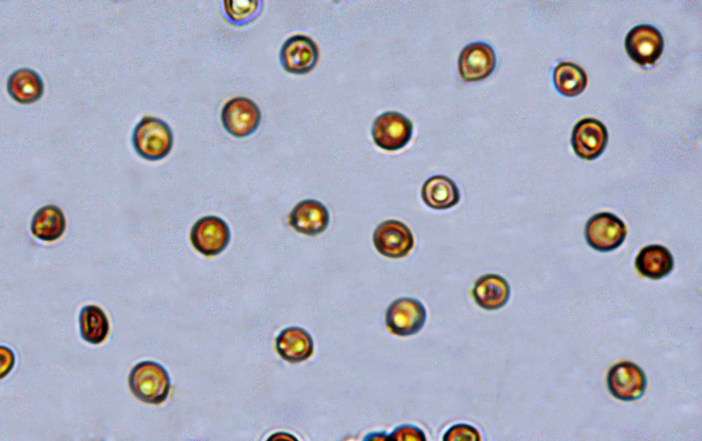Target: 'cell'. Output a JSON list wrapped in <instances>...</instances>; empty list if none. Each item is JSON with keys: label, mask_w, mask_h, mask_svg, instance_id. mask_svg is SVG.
I'll return each mask as SVG.
<instances>
[{"label": "cell", "mask_w": 702, "mask_h": 441, "mask_svg": "<svg viewBox=\"0 0 702 441\" xmlns=\"http://www.w3.org/2000/svg\"><path fill=\"white\" fill-rule=\"evenodd\" d=\"M131 392L139 401L152 405L162 403L167 398L171 379L164 366L154 361L136 363L128 376Z\"/></svg>", "instance_id": "obj_1"}, {"label": "cell", "mask_w": 702, "mask_h": 441, "mask_svg": "<svg viewBox=\"0 0 702 441\" xmlns=\"http://www.w3.org/2000/svg\"><path fill=\"white\" fill-rule=\"evenodd\" d=\"M132 143L141 158L156 161L165 158L171 152L173 136L169 126L163 120L146 115L134 128Z\"/></svg>", "instance_id": "obj_2"}, {"label": "cell", "mask_w": 702, "mask_h": 441, "mask_svg": "<svg viewBox=\"0 0 702 441\" xmlns=\"http://www.w3.org/2000/svg\"><path fill=\"white\" fill-rule=\"evenodd\" d=\"M627 228L625 222L614 213L601 212L587 221L585 239L594 250L607 252L619 248L625 240Z\"/></svg>", "instance_id": "obj_3"}, {"label": "cell", "mask_w": 702, "mask_h": 441, "mask_svg": "<svg viewBox=\"0 0 702 441\" xmlns=\"http://www.w3.org/2000/svg\"><path fill=\"white\" fill-rule=\"evenodd\" d=\"M423 303L412 297H401L392 301L385 313V324L392 334L407 337L420 332L426 320Z\"/></svg>", "instance_id": "obj_4"}, {"label": "cell", "mask_w": 702, "mask_h": 441, "mask_svg": "<svg viewBox=\"0 0 702 441\" xmlns=\"http://www.w3.org/2000/svg\"><path fill=\"white\" fill-rule=\"evenodd\" d=\"M231 237L228 224L221 217L207 215L193 225L190 240L193 248L207 257L218 255L228 246Z\"/></svg>", "instance_id": "obj_5"}, {"label": "cell", "mask_w": 702, "mask_h": 441, "mask_svg": "<svg viewBox=\"0 0 702 441\" xmlns=\"http://www.w3.org/2000/svg\"><path fill=\"white\" fill-rule=\"evenodd\" d=\"M411 121L400 112L387 111L378 115L372 127L375 144L387 151H396L406 146L413 134Z\"/></svg>", "instance_id": "obj_6"}, {"label": "cell", "mask_w": 702, "mask_h": 441, "mask_svg": "<svg viewBox=\"0 0 702 441\" xmlns=\"http://www.w3.org/2000/svg\"><path fill=\"white\" fill-rule=\"evenodd\" d=\"M261 113L256 104L249 98L237 97L223 106L221 120L224 129L236 138H243L258 128Z\"/></svg>", "instance_id": "obj_7"}, {"label": "cell", "mask_w": 702, "mask_h": 441, "mask_svg": "<svg viewBox=\"0 0 702 441\" xmlns=\"http://www.w3.org/2000/svg\"><path fill=\"white\" fill-rule=\"evenodd\" d=\"M372 241L378 253L391 259L407 256L415 244L410 228L404 223L396 219H388L380 223L373 233Z\"/></svg>", "instance_id": "obj_8"}, {"label": "cell", "mask_w": 702, "mask_h": 441, "mask_svg": "<svg viewBox=\"0 0 702 441\" xmlns=\"http://www.w3.org/2000/svg\"><path fill=\"white\" fill-rule=\"evenodd\" d=\"M280 62L287 72L302 75L311 71L319 59V49L310 37L296 34L288 38L279 53Z\"/></svg>", "instance_id": "obj_9"}, {"label": "cell", "mask_w": 702, "mask_h": 441, "mask_svg": "<svg viewBox=\"0 0 702 441\" xmlns=\"http://www.w3.org/2000/svg\"><path fill=\"white\" fill-rule=\"evenodd\" d=\"M625 46L627 54L636 63L641 66L652 65L662 53L664 39L656 27L641 24L628 32Z\"/></svg>", "instance_id": "obj_10"}, {"label": "cell", "mask_w": 702, "mask_h": 441, "mask_svg": "<svg viewBox=\"0 0 702 441\" xmlns=\"http://www.w3.org/2000/svg\"><path fill=\"white\" fill-rule=\"evenodd\" d=\"M608 141L606 126L599 120L587 117L579 120L574 126L571 144L575 154L585 160H592L600 156Z\"/></svg>", "instance_id": "obj_11"}, {"label": "cell", "mask_w": 702, "mask_h": 441, "mask_svg": "<svg viewBox=\"0 0 702 441\" xmlns=\"http://www.w3.org/2000/svg\"><path fill=\"white\" fill-rule=\"evenodd\" d=\"M496 54L492 47L483 42L466 45L458 59V71L462 80L478 82L487 78L494 70Z\"/></svg>", "instance_id": "obj_12"}, {"label": "cell", "mask_w": 702, "mask_h": 441, "mask_svg": "<svg viewBox=\"0 0 702 441\" xmlns=\"http://www.w3.org/2000/svg\"><path fill=\"white\" fill-rule=\"evenodd\" d=\"M610 393L622 401H633L644 393L646 379L642 370L633 363L623 361L614 366L607 375Z\"/></svg>", "instance_id": "obj_13"}, {"label": "cell", "mask_w": 702, "mask_h": 441, "mask_svg": "<svg viewBox=\"0 0 702 441\" xmlns=\"http://www.w3.org/2000/svg\"><path fill=\"white\" fill-rule=\"evenodd\" d=\"M330 215L321 202L307 199L299 202L288 216L289 226L298 233L307 236H316L328 226Z\"/></svg>", "instance_id": "obj_14"}, {"label": "cell", "mask_w": 702, "mask_h": 441, "mask_svg": "<svg viewBox=\"0 0 702 441\" xmlns=\"http://www.w3.org/2000/svg\"><path fill=\"white\" fill-rule=\"evenodd\" d=\"M471 295L476 304L487 311L503 307L511 296V287L507 281L496 274H486L475 281Z\"/></svg>", "instance_id": "obj_15"}, {"label": "cell", "mask_w": 702, "mask_h": 441, "mask_svg": "<svg viewBox=\"0 0 702 441\" xmlns=\"http://www.w3.org/2000/svg\"><path fill=\"white\" fill-rule=\"evenodd\" d=\"M275 345L278 354L289 363L304 361L314 352L312 336L299 326H289L282 330L276 338Z\"/></svg>", "instance_id": "obj_16"}, {"label": "cell", "mask_w": 702, "mask_h": 441, "mask_svg": "<svg viewBox=\"0 0 702 441\" xmlns=\"http://www.w3.org/2000/svg\"><path fill=\"white\" fill-rule=\"evenodd\" d=\"M635 267L640 276L659 280L671 273L674 267V259L666 247L651 244L640 250L635 259Z\"/></svg>", "instance_id": "obj_17"}, {"label": "cell", "mask_w": 702, "mask_h": 441, "mask_svg": "<svg viewBox=\"0 0 702 441\" xmlns=\"http://www.w3.org/2000/svg\"><path fill=\"white\" fill-rule=\"evenodd\" d=\"M421 197L428 207L435 210H446L457 205L460 200V193L455 182L443 175L428 178L423 184Z\"/></svg>", "instance_id": "obj_18"}, {"label": "cell", "mask_w": 702, "mask_h": 441, "mask_svg": "<svg viewBox=\"0 0 702 441\" xmlns=\"http://www.w3.org/2000/svg\"><path fill=\"white\" fill-rule=\"evenodd\" d=\"M7 91L15 102L29 104L38 101L43 95L44 84L41 77L34 70L21 68L12 72L8 78Z\"/></svg>", "instance_id": "obj_19"}, {"label": "cell", "mask_w": 702, "mask_h": 441, "mask_svg": "<svg viewBox=\"0 0 702 441\" xmlns=\"http://www.w3.org/2000/svg\"><path fill=\"white\" fill-rule=\"evenodd\" d=\"M66 228V219L62 211L57 206L49 204L40 208L33 215L30 229L37 239L51 242L60 238Z\"/></svg>", "instance_id": "obj_20"}, {"label": "cell", "mask_w": 702, "mask_h": 441, "mask_svg": "<svg viewBox=\"0 0 702 441\" xmlns=\"http://www.w3.org/2000/svg\"><path fill=\"white\" fill-rule=\"evenodd\" d=\"M80 332L82 338L91 344H99L108 337L110 325L105 312L98 306L83 307L79 314Z\"/></svg>", "instance_id": "obj_21"}, {"label": "cell", "mask_w": 702, "mask_h": 441, "mask_svg": "<svg viewBox=\"0 0 702 441\" xmlns=\"http://www.w3.org/2000/svg\"><path fill=\"white\" fill-rule=\"evenodd\" d=\"M553 83L557 91L566 97L581 94L588 84L585 70L577 64L561 62L553 71Z\"/></svg>", "instance_id": "obj_22"}, {"label": "cell", "mask_w": 702, "mask_h": 441, "mask_svg": "<svg viewBox=\"0 0 702 441\" xmlns=\"http://www.w3.org/2000/svg\"><path fill=\"white\" fill-rule=\"evenodd\" d=\"M220 3L224 19L236 26L250 23L258 17L263 8V1L257 0H228Z\"/></svg>", "instance_id": "obj_23"}, {"label": "cell", "mask_w": 702, "mask_h": 441, "mask_svg": "<svg viewBox=\"0 0 702 441\" xmlns=\"http://www.w3.org/2000/svg\"><path fill=\"white\" fill-rule=\"evenodd\" d=\"M480 431L475 427L465 422L451 425L444 432V441H479L481 440Z\"/></svg>", "instance_id": "obj_24"}, {"label": "cell", "mask_w": 702, "mask_h": 441, "mask_svg": "<svg viewBox=\"0 0 702 441\" xmlns=\"http://www.w3.org/2000/svg\"><path fill=\"white\" fill-rule=\"evenodd\" d=\"M389 440H426L424 431L419 427L413 424H402L397 426L389 433Z\"/></svg>", "instance_id": "obj_25"}, {"label": "cell", "mask_w": 702, "mask_h": 441, "mask_svg": "<svg viewBox=\"0 0 702 441\" xmlns=\"http://www.w3.org/2000/svg\"><path fill=\"white\" fill-rule=\"evenodd\" d=\"M3 347L4 350H5V353H4L3 349L1 347V353L4 355V356L5 357V362H1V366H3L4 363H5V366L4 369L2 371H1V378L3 377V374L6 375L9 372V371L10 370H12V366L14 365V355L13 354V352L10 349H9L7 346H3Z\"/></svg>", "instance_id": "obj_26"}, {"label": "cell", "mask_w": 702, "mask_h": 441, "mask_svg": "<svg viewBox=\"0 0 702 441\" xmlns=\"http://www.w3.org/2000/svg\"><path fill=\"white\" fill-rule=\"evenodd\" d=\"M364 441L389 440V434L386 431H374L366 434L363 438Z\"/></svg>", "instance_id": "obj_27"}, {"label": "cell", "mask_w": 702, "mask_h": 441, "mask_svg": "<svg viewBox=\"0 0 702 441\" xmlns=\"http://www.w3.org/2000/svg\"><path fill=\"white\" fill-rule=\"evenodd\" d=\"M268 440H298L293 434L286 432H278L272 434Z\"/></svg>", "instance_id": "obj_28"}]
</instances>
